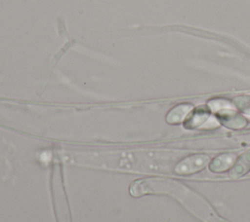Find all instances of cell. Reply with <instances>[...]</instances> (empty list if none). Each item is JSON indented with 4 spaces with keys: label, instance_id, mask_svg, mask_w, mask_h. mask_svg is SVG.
<instances>
[{
    "label": "cell",
    "instance_id": "277c9868",
    "mask_svg": "<svg viewBox=\"0 0 250 222\" xmlns=\"http://www.w3.org/2000/svg\"><path fill=\"white\" fill-rule=\"evenodd\" d=\"M235 155L232 153H224L215 157L209 164V169L212 172H223L233 166Z\"/></svg>",
    "mask_w": 250,
    "mask_h": 222
},
{
    "label": "cell",
    "instance_id": "5b68a950",
    "mask_svg": "<svg viewBox=\"0 0 250 222\" xmlns=\"http://www.w3.org/2000/svg\"><path fill=\"white\" fill-rule=\"evenodd\" d=\"M250 170V150L245 151L234 162L229 170V176L231 178H238L243 176Z\"/></svg>",
    "mask_w": 250,
    "mask_h": 222
},
{
    "label": "cell",
    "instance_id": "7a4b0ae2",
    "mask_svg": "<svg viewBox=\"0 0 250 222\" xmlns=\"http://www.w3.org/2000/svg\"><path fill=\"white\" fill-rule=\"evenodd\" d=\"M209 156L206 154H194L181 160L175 166V172L181 175L193 174L203 169L209 163Z\"/></svg>",
    "mask_w": 250,
    "mask_h": 222
},
{
    "label": "cell",
    "instance_id": "6da1fadb",
    "mask_svg": "<svg viewBox=\"0 0 250 222\" xmlns=\"http://www.w3.org/2000/svg\"><path fill=\"white\" fill-rule=\"evenodd\" d=\"M130 193L134 197L146 194H167L174 197L186 208L205 221L215 218L209 204L198 193L183 182L162 177H149L136 180L130 186Z\"/></svg>",
    "mask_w": 250,
    "mask_h": 222
},
{
    "label": "cell",
    "instance_id": "ba28073f",
    "mask_svg": "<svg viewBox=\"0 0 250 222\" xmlns=\"http://www.w3.org/2000/svg\"><path fill=\"white\" fill-rule=\"evenodd\" d=\"M232 104L243 113L250 115V95H237L232 98Z\"/></svg>",
    "mask_w": 250,
    "mask_h": 222
},
{
    "label": "cell",
    "instance_id": "52a82bcc",
    "mask_svg": "<svg viewBox=\"0 0 250 222\" xmlns=\"http://www.w3.org/2000/svg\"><path fill=\"white\" fill-rule=\"evenodd\" d=\"M209 112L204 107L197 108L185 122V128L196 129L202 127L209 120Z\"/></svg>",
    "mask_w": 250,
    "mask_h": 222
},
{
    "label": "cell",
    "instance_id": "8992f818",
    "mask_svg": "<svg viewBox=\"0 0 250 222\" xmlns=\"http://www.w3.org/2000/svg\"><path fill=\"white\" fill-rule=\"evenodd\" d=\"M191 110H192V106L188 103L178 104L168 112L166 116V121L167 123L173 124V125L179 124L188 117V115L190 113Z\"/></svg>",
    "mask_w": 250,
    "mask_h": 222
},
{
    "label": "cell",
    "instance_id": "3957f363",
    "mask_svg": "<svg viewBox=\"0 0 250 222\" xmlns=\"http://www.w3.org/2000/svg\"><path fill=\"white\" fill-rule=\"evenodd\" d=\"M216 113L219 121L229 129L238 130L244 128L247 125V120L245 117L229 106H225L217 110Z\"/></svg>",
    "mask_w": 250,
    "mask_h": 222
}]
</instances>
